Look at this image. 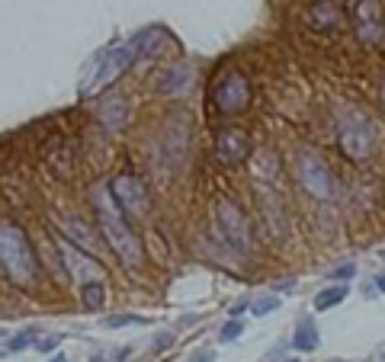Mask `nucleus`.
<instances>
[{"instance_id": "obj_10", "label": "nucleus", "mask_w": 385, "mask_h": 362, "mask_svg": "<svg viewBox=\"0 0 385 362\" xmlns=\"http://www.w3.org/2000/svg\"><path fill=\"white\" fill-rule=\"evenodd\" d=\"M135 45H138L145 55H160V52L170 45V36L164 32V29L151 26V29H145L141 36H135Z\"/></svg>"}, {"instance_id": "obj_16", "label": "nucleus", "mask_w": 385, "mask_h": 362, "mask_svg": "<svg viewBox=\"0 0 385 362\" xmlns=\"http://www.w3.org/2000/svg\"><path fill=\"white\" fill-rule=\"evenodd\" d=\"M129 324H141V317L135 315H119V317H106V327H129Z\"/></svg>"}, {"instance_id": "obj_20", "label": "nucleus", "mask_w": 385, "mask_h": 362, "mask_svg": "<svg viewBox=\"0 0 385 362\" xmlns=\"http://www.w3.org/2000/svg\"><path fill=\"white\" fill-rule=\"evenodd\" d=\"M196 362H212V356H209V353H199V356H196Z\"/></svg>"}, {"instance_id": "obj_5", "label": "nucleus", "mask_w": 385, "mask_h": 362, "mask_svg": "<svg viewBox=\"0 0 385 362\" xmlns=\"http://www.w3.org/2000/svg\"><path fill=\"white\" fill-rule=\"evenodd\" d=\"M110 195L125 215H145L148 212V186L138 177H116L110 183Z\"/></svg>"}, {"instance_id": "obj_6", "label": "nucleus", "mask_w": 385, "mask_h": 362, "mask_svg": "<svg viewBox=\"0 0 385 362\" xmlns=\"http://www.w3.org/2000/svg\"><path fill=\"white\" fill-rule=\"evenodd\" d=\"M247 103H251V87L241 74H228L222 84L216 87V109L225 112V116H235V112H244Z\"/></svg>"}, {"instance_id": "obj_14", "label": "nucleus", "mask_w": 385, "mask_h": 362, "mask_svg": "<svg viewBox=\"0 0 385 362\" xmlns=\"http://www.w3.org/2000/svg\"><path fill=\"white\" fill-rule=\"evenodd\" d=\"M65 228H67V237H74L84 251H94V234H87V224L84 222L71 218V222H65Z\"/></svg>"}, {"instance_id": "obj_9", "label": "nucleus", "mask_w": 385, "mask_h": 362, "mask_svg": "<svg viewBox=\"0 0 385 362\" xmlns=\"http://www.w3.org/2000/svg\"><path fill=\"white\" fill-rule=\"evenodd\" d=\"M247 151H251V141H247V135L241 129H225L218 131L216 138V158L222 160V164H241V160L247 158Z\"/></svg>"}, {"instance_id": "obj_12", "label": "nucleus", "mask_w": 385, "mask_h": 362, "mask_svg": "<svg viewBox=\"0 0 385 362\" xmlns=\"http://www.w3.org/2000/svg\"><path fill=\"white\" fill-rule=\"evenodd\" d=\"M81 298H84V308H87V311H103V305H106V286H103V279H87L84 288H81Z\"/></svg>"}, {"instance_id": "obj_24", "label": "nucleus", "mask_w": 385, "mask_h": 362, "mask_svg": "<svg viewBox=\"0 0 385 362\" xmlns=\"http://www.w3.org/2000/svg\"><path fill=\"white\" fill-rule=\"evenodd\" d=\"M286 362H299V359H286Z\"/></svg>"}, {"instance_id": "obj_3", "label": "nucleus", "mask_w": 385, "mask_h": 362, "mask_svg": "<svg viewBox=\"0 0 385 362\" xmlns=\"http://www.w3.org/2000/svg\"><path fill=\"white\" fill-rule=\"evenodd\" d=\"M340 145H344V151H347L353 160H366L373 145H376V129H373V122L360 119V116L347 119L344 129H340Z\"/></svg>"}, {"instance_id": "obj_1", "label": "nucleus", "mask_w": 385, "mask_h": 362, "mask_svg": "<svg viewBox=\"0 0 385 362\" xmlns=\"http://www.w3.org/2000/svg\"><path fill=\"white\" fill-rule=\"evenodd\" d=\"M0 266L7 270L17 288H36L42 279L36 251L19 224H0Z\"/></svg>"}, {"instance_id": "obj_18", "label": "nucleus", "mask_w": 385, "mask_h": 362, "mask_svg": "<svg viewBox=\"0 0 385 362\" xmlns=\"http://www.w3.org/2000/svg\"><path fill=\"white\" fill-rule=\"evenodd\" d=\"M238 334H241V324H238V321L225 324V330H222V343H231V340H235Z\"/></svg>"}, {"instance_id": "obj_4", "label": "nucleus", "mask_w": 385, "mask_h": 362, "mask_svg": "<svg viewBox=\"0 0 385 362\" xmlns=\"http://www.w3.org/2000/svg\"><path fill=\"white\" fill-rule=\"evenodd\" d=\"M135 55H138V45H135V39H132V42H125V45H119V48H113V52H106L103 61H100V67H96L90 90H100V87L113 84L116 77H123L125 71H129V65L135 61Z\"/></svg>"}, {"instance_id": "obj_19", "label": "nucleus", "mask_w": 385, "mask_h": 362, "mask_svg": "<svg viewBox=\"0 0 385 362\" xmlns=\"http://www.w3.org/2000/svg\"><path fill=\"white\" fill-rule=\"evenodd\" d=\"M357 276V266H340V270H334V279H353Z\"/></svg>"}, {"instance_id": "obj_11", "label": "nucleus", "mask_w": 385, "mask_h": 362, "mask_svg": "<svg viewBox=\"0 0 385 362\" xmlns=\"http://www.w3.org/2000/svg\"><path fill=\"white\" fill-rule=\"evenodd\" d=\"M292 346H295V353H311L318 346V330L311 324V317H302L299 321L295 334H292Z\"/></svg>"}, {"instance_id": "obj_17", "label": "nucleus", "mask_w": 385, "mask_h": 362, "mask_svg": "<svg viewBox=\"0 0 385 362\" xmlns=\"http://www.w3.org/2000/svg\"><path fill=\"white\" fill-rule=\"evenodd\" d=\"M280 308V298H260L254 305V315H270V311H276Z\"/></svg>"}, {"instance_id": "obj_15", "label": "nucleus", "mask_w": 385, "mask_h": 362, "mask_svg": "<svg viewBox=\"0 0 385 362\" xmlns=\"http://www.w3.org/2000/svg\"><path fill=\"white\" fill-rule=\"evenodd\" d=\"M39 343V330H23L19 337H13V340H7V346H3V353H19V350H26V346Z\"/></svg>"}, {"instance_id": "obj_8", "label": "nucleus", "mask_w": 385, "mask_h": 362, "mask_svg": "<svg viewBox=\"0 0 385 362\" xmlns=\"http://www.w3.org/2000/svg\"><path fill=\"white\" fill-rule=\"evenodd\" d=\"M299 177H302V186H305L315 199H328L331 195V173L318 154H302Z\"/></svg>"}, {"instance_id": "obj_7", "label": "nucleus", "mask_w": 385, "mask_h": 362, "mask_svg": "<svg viewBox=\"0 0 385 362\" xmlns=\"http://www.w3.org/2000/svg\"><path fill=\"white\" fill-rule=\"evenodd\" d=\"M216 215H218V224H222V234L228 237V244L238 247V251H247L251 247V234H247L244 215L238 212L228 199H218L216 202Z\"/></svg>"}, {"instance_id": "obj_21", "label": "nucleus", "mask_w": 385, "mask_h": 362, "mask_svg": "<svg viewBox=\"0 0 385 362\" xmlns=\"http://www.w3.org/2000/svg\"><path fill=\"white\" fill-rule=\"evenodd\" d=\"M48 362H67V359H65V356H61V353H58V356H52V359H48Z\"/></svg>"}, {"instance_id": "obj_13", "label": "nucleus", "mask_w": 385, "mask_h": 362, "mask_svg": "<svg viewBox=\"0 0 385 362\" xmlns=\"http://www.w3.org/2000/svg\"><path fill=\"white\" fill-rule=\"evenodd\" d=\"M344 298H347V286H331V288H324V292L315 295V308H318V311H328V308L340 305Z\"/></svg>"}, {"instance_id": "obj_25", "label": "nucleus", "mask_w": 385, "mask_h": 362, "mask_svg": "<svg viewBox=\"0 0 385 362\" xmlns=\"http://www.w3.org/2000/svg\"><path fill=\"white\" fill-rule=\"evenodd\" d=\"M334 362H344V359H334Z\"/></svg>"}, {"instance_id": "obj_2", "label": "nucleus", "mask_w": 385, "mask_h": 362, "mask_svg": "<svg viewBox=\"0 0 385 362\" xmlns=\"http://www.w3.org/2000/svg\"><path fill=\"white\" fill-rule=\"evenodd\" d=\"M96 224H100V231H103L106 244L116 251V257L125 263V266H138L145 260V253H141V241L138 234L129 228L125 222V212L116 205V199L110 195H96Z\"/></svg>"}, {"instance_id": "obj_23", "label": "nucleus", "mask_w": 385, "mask_h": 362, "mask_svg": "<svg viewBox=\"0 0 385 362\" xmlns=\"http://www.w3.org/2000/svg\"><path fill=\"white\" fill-rule=\"evenodd\" d=\"M90 362H106V359H100V356H96V359H90Z\"/></svg>"}, {"instance_id": "obj_22", "label": "nucleus", "mask_w": 385, "mask_h": 362, "mask_svg": "<svg viewBox=\"0 0 385 362\" xmlns=\"http://www.w3.org/2000/svg\"><path fill=\"white\" fill-rule=\"evenodd\" d=\"M379 288H382V292H385V276H382V279H379Z\"/></svg>"}]
</instances>
